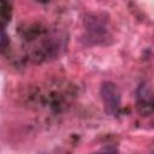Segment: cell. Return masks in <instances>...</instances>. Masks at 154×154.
Listing matches in <instances>:
<instances>
[{
    "mask_svg": "<svg viewBox=\"0 0 154 154\" xmlns=\"http://www.w3.org/2000/svg\"><path fill=\"white\" fill-rule=\"evenodd\" d=\"M12 16V6L10 2L0 1V30H5L6 25L10 23Z\"/></svg>",
    "mask_w": 154,
    "mask_h": 154,
    "instance_id": "obj_3",
    "label": "cell"
},
{
    "mask_svg": "<svg viewBox=\"0 0 154 154\" xmlns=\"http://www.w3.org/2000/svg\"><path fill=\"white\" fill-rule=\"evenodd\" d=\"M137 101L140 108H148L149 112H152L153 106V97L149 87H147L144 83L141 84L137 89Z\"/></svg>",
    "mask_w": 154,
    "mask_h": 154,
    "instance_id": "obj_2",
    "label": "cell"
},
{
    "mask_svg": "<svg viewBox=\"0 0 154 154\" xmlns=\"http://www.w3.org/2000/svg\"><path fill=\"white\" fill-rule=\"evenodd\" d=\"M100 154H118L114 148H105Z\"/></svg>",
    "mask_w": 154,
    "mask_h": 154,
    "instance_id": "obj_5",
    "label": "cell"
},
{
    "mask_svg": "<svg viewBox=\"0 0 154 154\" xmlns=\"http://www.w3.org/2000/svg\"><path fill=\"white\" fill-rule=\"evenodd\" d=\"M100 94L103 101L106 113L114 116L118 113L122 102V94L117 84L113 82H103L100 89Z\"/></svg>",
    "mask_w": 154,
    "mask_h": 154,
    "instance_id": "obj_1",
    "label": "cell"
},
{
    "mask_svg": "<svg viewBox=\"0 0 154 154\" xmlns=\"http://www.w3.org/2000/svg\"><path fill=\"white\" fill-rule=\"evenodd\" d=\"M10 43V37L6 30H0V48H6Z\"/></svg>",
    "mask_w": 154,
    "mask_h": 154,
    "instance_id": "obj_4",
    "label": "cell"
}]
</instances>
